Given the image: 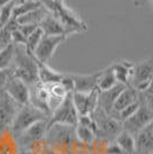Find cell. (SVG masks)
<instances>
[{"mask_svg":"<svg viewBox=\"0 0 153 154\" xmlns=\"http://www.w3.org/2000/svg\"><path fill=\"white\" fill-rule=\"evenodd\" d=\"M38 26L43 30L45 36H61V35L67 36L64 26H61V23L59 22V20L55 19L50 13L40 21Z\"/></svg>","mask_w":153,"mask_h":154,"instance_id":"18","label":"cell"},{"mask_svg":"<svg viewBox=\"0 0 153 154\" xmlns=\"http://www.w3.org/2000/svg\"><path fill=\"white\" fill-rule=\"evenodd\" d=\"M43 36H44L43 30H42L39 26H37V28L27 37L26 45H24L27 48V51L29 52V53H31V54H33V51L36 50V47H37V45L39 44L40 39L43 38Z\"/></svg>","mask_w":153,"mask_h":154,"instance_id":"24","label":"cell"},{"mask_svg":"<svg viewBox=\"0 0 153 154\" xmlns=\"http://www.w3.org/2000/svg\"><path fill=\"white\" fill-rule=\"evenodd\" d=\"M4 90H5V92L8 96L13 99L14 101H16V103H19L20 106L29 103V99H30L29 86L24 82H22L20 78L13 76L11 72H9V75L7 77Z\"/></svg>","mask_w":153,"mask_h":154,"instance_id":"9","label":"cell"},{"mask_svg":"<svg viewBox=\"0 0 153 154\" xmlns=\"http://www.w3.org/2000/svg\"><path fill=\"white\" fill-rule=\"evenodd\" d=\"M13 76L20 78L30 88L38 83L37 60L33 54L27 51L24 45H14V57L8 68Z\"/></svg>","mask_w":153,"mask_h":154,"instance_id":"1","label":"cell"},{"mask_svg":"<svg viewBox=\"0 0 153 154\" xmlns=\"http://www.w3.org/2000/svg\"><path fill=\"white\" fill-rule=\"evenodd\" d=\"M140 105V100L138 99L137 101H135V103H130L129 106H127L126 108L121 109L116 115H115V119L117 120V121H120V122H124L126 120H128L130 116H133L135 114V112L138 109Z\"/></svg>","mask_w":153,"mask_h":154,"instance_id":"26","label":"cell"},{"mask_svg":"<svg viewBox=\"0 0 153 154\" xmlns=\"http://www.w3.org/2000/svg\"><path fill=\"white\" fill-rule=\"evenodd\" d=\"M98 89L83 93V92H73V103L80 115H91L98 106Z\"/></svg>","mask_w":153,"mask_h":154,"instance_id":"11","label":"cell"},{"mask_svg":"<svg viewBox=\"0 0 153 154\" xmlns=\"http://www.w3.org/2000/svg\"><path fill=\"white\" fill-rule=\"evenodd\" d=\"M53 1H55V2H62L64 0H53Z\"/></svg>","mask_w":153,"mask_h":154,"instance_id":"32","label":"cell"},{"mask_svg":"<svg viewBox=\"0 0 153 154\" xmlns=\"http://www.w3.org/2000/svg\"><path fill=\"white\" fill-rule=\"evenodd\" d=\"M45 119H48V116L45 115L43 112L33 107L32 105L27 103L19 108L16 115L13 119V122L9 127V130L16 138L33 123L40 121V120H45Z\"/></svg>","mask_w":153,"mask_h":154,"instance_id":"2","label":"cell"},{"mask_svg":"<svg viewBox=\"0 0 153 154\" xmlns=\"http://www.w3.org/2000/svg\"><path fill=\"white\" fill-rule=\"evenodd\" d=\"M77 120H78V114L73 103V97L71 93H68L61 101V103L51 113L48 117V125L51 124L76 125Z\"/></svg>","mask_w":153,"mask_h":154,"instance_id":"4","label":"cell"},{"mask_svg":"<svg viewBox=\"0 0 153 154\" xmlns=\"http://www.w3.org/2000/svg\"><path fill=\"white\" fill-rule=\"evenodd\" d=\"M14 57V45L6 46L5 48L0 50V70H6L11 67Z\"/></svg>","mask_w":153,"mask_h":154,"instance_id":"25","label":"cell"},{"mask_svg":"<svg viewBox=\"0 0 153 154\" xmlns=\"http://www.w3.org/2000/svg\"><path fill=\"white\" fill-rule=\"evenodd\" d=\"M135 137L134 154H153V122L139 130Z\"/></svg>","mask_w":153,"mask_h":154,"instance_id":"12","label":"cell"},{"mask_svg":"<svg viewBox=\"0 0 153 154\" xmlns=\"http://www.w3.org/2000/svg\"><path fill=\"white\" fill-rule=\"evenodd\" d=\"M38 68V82L42 84H53L61 81L64 72L55 70L48 63H43L37 60Z\"/></svg>","mask_w":153,"mask_h":154,"instance_id":"17","label":"cell"},{"mask_svg":"<svg viewBox=\"0 0 153 154\" xmlns=\"http://www.w3.org/2000/svg\"><path fill=\"white\" fill-rule=\"evenodd\" d=\"M8 75H9L8 69H6V70H0V90H1V89H4Z\"/></svg>","mask_w":153,"mask_h":154,"instance_id":"28","label":"cell"},{"mask_svg":"<svg viewBox=\"0 0 153 154\" xmlns=\"http://www.w3.org/2000/svg\"><path fill=\"white\" fill-rule=\"evenodd\" d=\"M67 38L68 36H64V35H61V36H45L44 35L36 47V50L33 51V57L39 62L48 63V61L52 59L57 48Z\"/></svg>","mask_w":153,"mask_h":154,"instance_id":"7","label":"cell"},{"mask_svg":"<svg viewBox=\"0 0 153 154\" xmlns=\"http://www.w3.org/2000/svg\"><path fill=\"white\" fill-rule=\"evenodd\" d=\"M91 115L95 119L97 125L96 137L104 138L107 140H114L115 137L123 130L122 123L120 121H117L112 115L104 113L101 109H99L98 107L95 109V112Z\"/></svg>","mask_w":153,"mask_h":154,"instance_id":"3","label":"cell"},{"mask_svg":"<svg viewBox=\"0 0 153 154\" xmlns=\"http://www.w3.org/2000/svg\"><path fill=\"white\" fill-rule=\"evenodd\" d=\"M19 144L9 128L0 132V154H17Z\"/></svg>","mask_w":153,"mask_h":154,"instance_id":"19","label":"cell"},{"mask_svg":"<svg viewBox=\"0 0 153 154\" xmlns=\"http://www.w3.org/2000/svg\"><path fill=\"white\" fill-rule=\"evenodd\" d=\"M116 84H117V82H116V78L114 76L113 69H112L111 64H108L107 67L101 69V74L99 76L98 84H97V89H98V91H106L112 89Z\"/></svg>","mask_w":153,"mask_h":154,"instance_id":"21","label":"cell"},{"mask_svg":"<svg viewBox=\"0 0 153 154\" xmlns=\"http://www.w3.org/2000/svg\"><path fill=\"white\" fill-rule=\"evenodd\" d=\"M47 14H48L47 9L44 8L43 5H42L37 9L31 11V12H29V13L17 17L15 21H16V23L19 26H22V24H36V26H38L39 23H40V21L44 19Z\"/></svg>","mask_w":153,"mask_h":154,"instance_id":"20","label":"cell"},{"mask_svg":"<svg viewBox=\"0 0 153 154\" xmlns=\"http://www.w3.org/2000/svg\"><path fill=\"white\" fill-rule=\"evenodd\" d=\"M111 67L113 69L116 82L124 86H130L134 63L128 60H116L111 63Z\"/></svg>","mask_w":153,"mask_h":154,"instance_id":"15","label":"cell"},{"mask_svg":"<svg viewBox=\"0 0 153 154\" xmlns=\"http://www.w3.org/2000/svg\"><path fill=\"white\" fill-rule=\"evenodd\" d=\"M114 141L122 148L126 154L135 153V137L126 130H122L114 138Z\"/></svg>","mask_w":153,"mask_h":154,"instance_id":"22","label":"cell"},{"mask_svg":"<svg viewBox=\"0 0 153 154\" xmlns=\"http://www.w3.org/2000/svg\"><path fill=\"white\" fill-rule=\"evenodd\" d=\"M17 154H31L28 149H20L19 152H17Z\"/></svg>","mask_w":153,"mask_h":154,"instance_id":"31","label":"cell"},{"mask_svg":"<svg viewBox=\"0 0 153 154\" xmlns=\"http://www.w3.org/2000/svg\"><path fill=\"white\" fill-rule=\"evenodd\" d=\"M13 0H0V7L5 6L7 4H9V2H12Z\"/></svg>","mask_w":153,"mask_h":154,"instance_id":"30","label":"cell"},{"mask_svg":"<svg viewBox=\"0 0 153 154\" xmlns=\"http://www.w3.org/2000/svg\"><path fill=\"white\" fill-rule=\"evenodd\" d=\"M75 139L78 143L83 144V145H91L92 141L96 139V134L93 130L86 128L81 124H76L75 125Z\"/></svg>","mask_w":153,"mask_h":154,"instance_id":"23","label":"cell"},{"mask_svg":"<svg viewBox=\"0 0 153 154\" xmlns=\"http://www.w3.org/2000/svg\"><path fill=\"white\" fill-rule=\"evenodd\" d=\"M101 74V70L95 71L92 74H71L74 81V92H83L88 93L91 91L96 90L98 79Z\"/></svg>","mask_w":153,"mask_h":154,"instance_id":"13","label":"cell"},{"mask_svg":"<svg viewBox=\"0 0 153 154\" xmlns=\"http://www.w3.org/2000/svg\"><path fill=\"white\" fill-rule=\"evenodd\" d=\"M106 154H126L122 148L115 143L114 140L108 141V145H107V148H106Z\"/></svg>","mask_w":153,"mask_h":154,"instance_id":"27","label":"cell"},{"mask_svg":"<svg viewBox=\"0 0 153 154\" xmlns=\"http://www.w3.org/2000/svg\"><path fill=\"white\" fill-rule=\"evenodd\" d=\"M153 79V60L145 59L134 63V70L130 86L137 92H144L152 86Z\"/></svg>","mask_w":153,"mask_h":154,"instance_id":"6","label":"cell"},{"mask_svg":"<svg viewBox=\"0 0 153 154\" xmlns=\"http://www.w3.org/2000/svg\"><path fill=\"white\" fill-rule=\"evenodd\" d=\"M47 129H48V119L37 121L32 125H30L19 137H16L20 149H27L33 143L44 139Z\"/></svg>","mask_w":153,"mask_h":154,"instance_id":"8","label":"cell"},{"mask_svg":"<svg viewBox=\"0 0 153 154\" xmlns=\"http://www.w3.org/2000/svg\"><path fill=\"white\" fill-rule=\"evenodd\" d=\"M140 100V105L138 109L135 112L133 116H130L128 120L122 122V128L123 130L128 131L129 134L135 136L139 130L146 127L148 123L153 122V106L151 103H145L144 100Z\"/></svg>","mask_w":153,"mask_h":154,"instance_id":"5","label":"cell"},{"mask_svg":"<svg viewBox=\"0 0 153 154\" xmlns=\"http://www.w3.org/2000/svg\"><path fill=\"white\" fill-rule=\"evenodd\" d=\"M139 99V92L133 89L131 86H124L123 90L119 93V96L116 98L113 106V110H112V114L111 115L115 117V115L121 110V109L126 108L127 106H129L130 103H135Z\"/></svg>","mask_w":153,"mask_h":154,"instance_id":"16","label":"cell"},{"mask_svg":"<svg viewBox=\"0 0 153 154\" xmlns=\"http://www.w3.org/2000/svg\"><path fill=\"white\" fill-rule=\"evenodd\" d=\"M123 88H124V85L117 83L109 90L99 91L98 92V106L97 107L99 109H101L104 113L111 115L115 100L119 96V93L123 90Z\"/></svg>","mask_w":153,"mask_h":154,"instance_id":"14","label":"cell"},{"mask_svg":"<svg viewBox=\"0 0 153 154\" xmlns=\"http://www.w3.org/2000/svg\"><path fill=\"white\" fill-rule=\"evenodd\" d=\"M146 2H151V0H134V4L135 6H137L138 8L143 7Z\"/></svg>","mask_w":153,"mask_h":154,"instance_id":"29","label":"cell"},{"mask_svg":"<svg viewBox=\"0 0 153 154\" xmlns=\"http://www.w3.org/2000/svg\"><path fill=\"white\" fill-rule=\"evenodd\" d=\"M20 107L21 106L14 101L4 89L0 90V132L11 127Z\"/></svg>","mask_w":153,"mask_h":154,"instance_id":"10","label":"cell"},{"mask_svg":"<svg viewBox=\"0 0 153 154\" xmlns=\"http://www.w3.org/2000/svg\"><path fill=\"white\" fill-rule=\"evenodd\" d=\"M31 1H39V0H31Z\"/></svg>","mask_w":153,"mask_h":154,"instance_id":"33","label":"cell"}]
</instances>
